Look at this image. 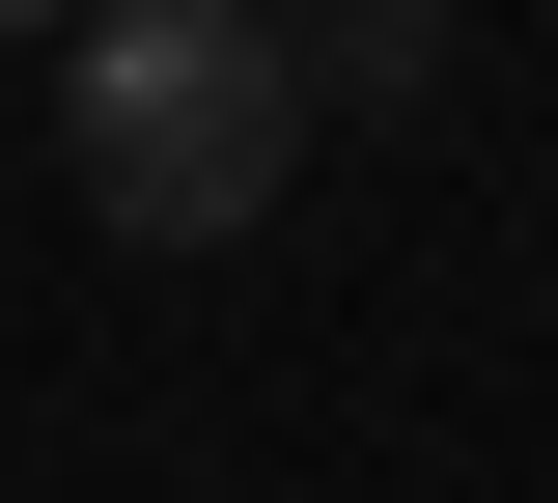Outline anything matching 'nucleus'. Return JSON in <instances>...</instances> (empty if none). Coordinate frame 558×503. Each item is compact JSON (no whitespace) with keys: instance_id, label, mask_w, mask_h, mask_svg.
I'll list each match as a JSON object with an SVG mask.
<instances>
[{"instance_id":"nucleus-3","label":"nucleus","mask_w":558,"mask_h":503,"mask_svg":"<svg viewBox=\"0 0 558 503\" xmlns=\"http://www.w3.org/2000/svg\"><path fill=\"white\" fill-rule=\"evenodd\" d=\"M0 28H57V0H0Z\"/></svg>"},{"instance_id":"nucleus-2","label":"nucleus","mask_w":558,"mask_h":503,"mask_svg":"<svg viewBox=\"0 0 558 503\" xmlns=\"http://www.w3.org/2000/svg\"><path fill=\"white\" fill-rule=\"evenodd\" d=\"M336 84H447V0H336Z\"/></svg>"},{"instance_id":"nucleus-1","label":"nucleus","mask_w":558,"mask_h":503,"mask_svg":"<svg viewBox=\"0 0 558 503\" xmlns=\"http://www.w3.org/2000/svg\"><path fill=\"white\" fill-rule=\"evenodd\" d=\"M57 141H84V224H140V252H252L279 168H307V57H279V0H84Z\"/></svg>"}]
</instances>
